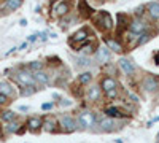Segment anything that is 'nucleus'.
<instances>
[{"label": "nucleus", "instance_id": "f257e3e1", "mask_svg": "<svg viewBox=\"0 0 159 143\" xmlns=\"http://www.w3.org/2000/svg\"><path fill=\"white\" fill-rule=\"evenodd\" d=\"M16 81L21 86H29V87H34L37 84L35 78H34V73L30 70H19L16 73Z\"/></svg>", "mask_w": 159, "mask_h": 143}, {"label": "nucleus", "instance_id": "f03ea898", "mask_svg": "<svg viewBox=\"0 0 159 143\" xmlns=\"http://www.w3.org/2000/svg\"><path fill=\"white\" fill-rule=\"evenodd\" d=\"M96 19V24L99 25L100 29L103 30H110L113 27V21H111V16L108 15V13H105V11H100L97 13V16L94 18Z\"/></svg>", "mask_w": 159, "mask_h": 143}, {"label": "nucleus", "instance_id": "7ed1b4c3", "mask_svg": "<svg viewBox=\"0 0 159 143\" xmlns=\"http://www.w3.org/2000/svg\"><path fill=\"white\" fill-rule=\"evenodd\" d=\"M94 123H96V116L89 110H84L81 114H80V118H78V124H80L81 129H91L92 126H94Z\"/></svg>", "mask_w": 159, "mask_h": 143}, {"label": "nucleus", "instance_id": "20e7f679", "mask_svg": "<svg viewBox=\"0 0 159 143\" xmlns=\"http://www.w3.org/2000/svg\"><path fill=\"white\" fill-rule=\"evenodd\" d=\"M61 126L64 127L65 132H75L78 129V123L75 121V118H72L70 114H64L61 118Z\"/></svg>", "mask_w": 159, "mask_h": 143}, {"label": "nucleus", "instance_id": "39448f33", "mask_svg": "<svg viewBox=\"0 0 159 143\" xmlns=\"http://www.w3.org/2000/svg\"><path fill=\"white\" fill-rule=\"evenodd\" d=\"M52 11H54V16H65L70 11V7L67 2H59L52 7Z\"/></svg>", "mask_w": 159, "mask_h": 143}, {"label": "nucleus", "instance_id": "423d86ee", "mask_svg": "<svg viewBox=\"0 0 159 143\" xmlns=\"http://www.w3.org/2000/svg\"><path fill=\"white\" fill-rule=\"evenodd\" d=\"M129 27H130V32H134V34H142L145 32V29H147V24H145L142 19H134L130 24H129Z\"/></svg>", "mask_w": 159, "mask_h": 143}, {"label": "nucleus", "instance_id": "0eeeda50", "mask_svg": "<svg viewBox=\"0 0 159 143\" xmlns=\"http://www.w3.org/2000/svg\"><path fill=\"white\" fill-rule=\"evenodd\" d=\"M119 67L126 75H134L135 73V67L129 59H119Z\"/></svg>", "mask_w": 159, "mask_h": 143}, {"label": "nucleus", "instance_id": "6e6552de", "mask_svg": "<svg viewBox=\"0 0 159 143\" xmlns=\"http://www.w3.org/2000/svg\"><path fill=\"white\" fill-rule=\"evenodd\" d=\"M97 60L100 64H107L110 60V49L107 46H100L97 49Z\"/></svg>", "mask_w": 159, "mask_h": 143}, {"label": "nucleus", "instance_id": "1a4fd4ad", "mask_svg": "<svg viewBox=\"0 0 159 143\" xmlns=\"http://www.w3.org/2000/svg\"><path fill=\"white\" fill-rule=\"evenodd\" d=\"M42 126H43V121H42V118H38V116H34V118H30L27 121V129L30 132H37Z\"/></svg>", "mask_w": 159, "mask_h": 143}, {"label": "nucleus", "instance_id": "9d476101", "mask_svg": "<svg viewBox=\"0 0 159 143\" xmlns=\"http://www.w3.org/2000/svg\"><path fill=\"white\" fill-rule=\"evenodd\" d=\"M115 126H116V121L113 118H105L102 119L100 123V129L103 132H110V131H115Z\"/></svg>", "mask_w": 159, "mask_h": 143}, {"label": "nucleus", "instance_id": "9b49d317", "mask_svg": "<svg viewBox=\"0 0 159 143\" xmlns=\"http://www.w3.org/2000/svg\"><path fill=\"white\" fill-rule=\"evenodd\" d=\"M143 86H145V89H147V91L153 92V91H156L159 87V81L156 80V78H153V76H148V78H145Z\"/></svg>", "mask_w": 159, "mask_h": 143}, {"label": "nucleus", "instance_id": "f8f14e48", "mask_svg": "<svg viewBox=\"0 0 159 143\" xmlns=\"http://www.w3.org/2000/svg\"><path fill=\"white\" fill-rule=\"evenodd\" d=\"M147 10L153 19H159V2H150L147 5Z\"/></svg>", "mask_w": 159, "mask_h": 143}, {"label": "nucleus", "instance_id": "ddd939ff", "mask_svg": "<svg viewBox=\"0 0 159 143\" xmlns=\"http://www.w3.org/2000/svg\"><path fill=\"white\" fill-rule=\"evenodd\" d=\"M56 126H57V121L54 118H46V121L43 123V129H45L46 132H51V134L57 131Z\"/></svg>", "mask_w": 159, "mask_h": 143}, {"label": "nucleus", "instance_id": "4468645a", "mask_svg": "<svg viewBox=\"0 0 159 143\" xmlns=\"http://www.w3.org/2000/svg\"><path fill=\"white\" fill-rule=\"evenodd\" d=\"M21 5H22V0H7L5 2V10L8 13H11V11H16Z\"/></svg>", "mask_w": 159, "mask_h": 143}, {"label": "nucleus", "instance_id": "2eb2a0df", "mask_svg": "<svg viewBox=\"0 0 159 143\" xmlns=\"http://www.w3.org/2000/svg\"><path fill=\"white\" fill-rule=\"evenodd\" d=\"M102 89L105 91V92L116 89V81L113 80V78H103V81H102Z\"/></svg>", "mask_w": 159, "mask_h": 143}, {"label": "nucleus", "instance_id": "dca6fc26", "mask_svg": "<svg viewBox=\"0 0 159 143\" xmlns=\"http://www.w3.org/2000/svg\"><path fill=\"white\" fill-rule=\"evenodd\" d=\"M86 38H88V30H86V29H80L78 32L73 34L72 42H73V43H76V42H86Z\"/></svg>", "mask_w": 159, "mask_h": 143}, {"label": "nucleus", "instance_id": "f3484780", "mask_svg": "<svg viewBox=\"0 0 159 143\" xmlns=\"http://www.w3.org/2000/svg\"><path fill=\"white\" fill-rule=\"evenodd\" d=\"M88 99H89L91 102H97V100L100 99V87H97V86H92V87H89Z\"/></svg>", "mask_w": 159, "mask_h": 143}, {"label": "nucleus", "instance_id": "a211bd4d", "mask_svg": "<svg viewBox=\"0 0 159 143\" xmlns=\"http://www.w3.org/2000/svg\"><path fill=\"white\" fill-rule=\"evenodd\" d=\"M105 43H107V48L111 49V51H115V53H121V51H123V46L119 45L116 40H110V38H107Z\"/></svg>", "mask_w": 159, "mask_h": 143}, {"label": "nucleus", "instance_id": "6ab92c4d", "mask_svg": "<svg viewBox=\"0 0 159 143\" xmlns=\"http://www.w3.org/2000/svg\"><path fill=\"white\" fill-rule=\"evenodd\" d=\"M34 78H35V81L40 83V84H48V75H46L43 70L35 72V73H34Z\"/></svg>", "mask_w": 159, "mask_h": 143}, {"label": "nucleus", "instance_id": "aec40b11", "mask_svg": "<svg viewBox=\"0 0 159 143\" xmlns=\"http://www.w3.org/2000/svg\"><path fill=\"white\" fill-rule=\"evenodd\" d=\"M0 94H5L7 97L11 96V94H13V87H11V84L7 83V81H0Z\"/></svg>", "mask_w": 159, "mask_h": 143}, {"label": "nucleus", "instance_id": "412c9836", "mask_svg": "<svg viewBox=\"0 0 159 143\" xmlns=\"http://www.w3.org/2000/svg\"><path fill=\"white\" fill-rule=\"evenodd\" d=\"M105 113H107V116L108 118H123V113L119 111L118 108H115V107H108L107 110H105Z\"/></svg>", "mask_w": 159, "mask_h": 143}, {"label": "nucleus", "instance_id": "4be33fe9", "mask_svg": "<svg viewBox=\"0 0 159 143\" xmlns=\"http://www.w3.org/2000/svg\"><path fill=\"white\" fill-rule=\"evenodd\" d=\"M91 80H92V73L91 72H83L81 75L78 76V81L81 83V84H88Z\"/></svg>", "mask_w": 159, "mask_h": 143}, {"label": "nucleus", "instance_id": "5701e85b", "mask_svg": "<svg viewBox=\"0 0 159 143\" xmlns=\"http://www.w3.org/2000/svg\"><path fill=\"white\" fill-rule=\"evenodd\" d=\"M0 118H3V121H7V123H11L13 119L16 118V113L11 111V110H7V111L2 113V116H0Z\"/></svg>", "mask_w": 159, "mask_h": 143}, {"label": "nucleus", "instance_id": "b1692460", "mask_svg": "<svg viewBox=\"0 0 159 143\" xmlns=\"http://www.w3.org/2000/svg\"><path fill=\"white\" fill-rule=\"evenodd\" d=\"M5 131H7V132H10V134H13V132H18V131H19V123H16V121H11V123H8V124L5 126Z\"/></svg>", "mask_w": 159, "mask_h": 143}, {"label": "nucleus", "instance_id": "393cba45", "mask_svg": "<svg viewBox=\"0 0 159 143\" xmlns=\"http://www.w3.org/2000/svg\"><path fill=\"white\" fill-rule=\"evenodd\" d=\"M42 69H43V64L38 62V60H34V62L29 64V70H32L34 73H35V72H40Z\"/></svg>", "mask_w": 159, "mask_h": 143}, {"label": "nucleus", "instance_id": "a878e982", "mask_svg": "<svg viewBox=\"0 0 159 143\" xmlns=\"http://www.w3.org/2000/svg\"><path fill=\"white\" fill-rule=\"evenodd\" d=\"M76 62H78L80 67H89V65H91V60H89L88 57H78Z\"/></svg>", "mask_w": 159, "mask_h": 143}, {"label": "nucleus", "instance_id": "bb28decb", "mask_svg": "<svg viewBox=\"0 0 159 143\" xmlns=\"http://www.w3.org/2000/svg\"><path fill=\"white\" fill-rule=\"evenodd\" d=\"M34 92H35L34 87H29V86L21 87V96H30V94H34Z\"/></svg>", "mask_w": 159, "mask_h": 143}, {"label": "nucleus", "instance_id": "cd10ccee", "mask_svg": "<svg viewBox=\"0 0 159 143\" xmlns=\"http://www.w3.org/2000/svg\"><path fill=\"white\" fill-rule=\"evenodd\" d=\"M81 51H83V54H91L92 51H94V45H92V43H88V45H84V46L81 48Z\"/></svg>", "mask_w": 159, "mask_h": 143}, {"label": "nucleus", "instance_id": "c85d7f7f", "mask_svg": "<svg viewBox=\"0 0 159 143\" xmlns=\"http://www.w3.org/2000/svg\"><path fill=\"white\" fill-rule=\"evenodd\" d=\"M148 40H150V35H148V34H143V35H142V38L137 42V45H143V43H147Z\"/></svg>", "mask_w": 159, "mask_h": 143}, {"label": "nucleus", "instance_id": "c756f323", "mask_svg": "<svg viewBox=\"0 0 159 143\" xmlns=\"http://www.w3.org/2000/svg\"><path fill=\"white\" fill-rule=\"evenodd\" d=\"M145 8H147L145 5H140V7H139V8L135 10V15H137V16H142V15H143V10H145Z\"/></svg>", "mask_w": 159, "mask_h": 143}, {"label": "nucleus", "instance_id": "7c9ffc66", "mask_svg": "<svg viewBox=\"0 0 159 143\" xmlns=\"http://www.w3.org/2000/svg\"><path fill=\"white\" fill-rule=\"evenodd\" d=\"M7 102H8V97L5 94H0V105H3V103H7Z\"/></svg>", "mask_w": 159, "mask_h": 143}, {"label": "nucleus", "instance_id": "2f4dec72", "mask_svg": "<svg viewBox=\"0 0 159 143\" xmlns=\"http://www.w3.org/2000/svg\"><path fill=\"white\" fill-rule=\"evenodd\" d=\"M61 105H62V107H69V105H72V100H67V99H64V100L61 102Z\"/></svg>", "mask_w": 159, "mask_h": 143}, {"label": "nucleus", "instance_id": "473e14b6", "mask_svg": "<svg viewBox=\"0 0 159 143\" xmlns=\"http://www.w3.org/2000/svg\"><path fill=\"white\" fill-rule=\"evenodd\" d=\"M52 108V103H43V105H42V110H51Z\"/></svg>", "mask_w": 159, "mask_h": 143}, {"label": "nucleus", "instance_id": "72a5a7b5", "mask_svg": "<svg viewBox=\"0 0 159 143\" xmlns=\"http://www.w3.org/2000/svg\"><path fill=\"white\" fill-rule=\"evenodd\" d=\"M37 38H38V34H32L29 35V42H37Z\"/></svg>", "mask_w": 159, "mask_h": 143}, {"label": "nucleus", "instance_id": "f704fd0d", "mask_svg": "<svg viewBox=\"0 0 159 143\" xmlns=\"http://www.w3.org/2000/svg\"><path fill=\"white\" fill-rule=\"evenodd\" d=\"M107 96H108V97H116V89H113V91H108V92H107Z\"/></svg>", "mask_w": 159, "mask_h": 143}, {"label": "nucleus", "instance_id": "c9c22d12", "mask_svg": "<svg viewBox=\"0 0 159 143\" xmlns=\"http://www.w3.org/2000/svg\"><path fill=\"white\" fill-rule=\"evenodd\" d=\"M19 24L22 25V27H25V25H27V21H25V19H21V21H19Z\"/></svg>", "mask_w": 159, "mask_h": 143}, {"label": "nucleus", "instance_id": "e433bc0d", "mask_svg": "<svg viewBox=\"0 0 159 143\" xmlns=\"http://www.w3.org/2000/svg\"><path fill=\"white\" fill-rule=\"evenodd\" d=\"M19 110H21V111H27V110H29V107H25V105H22V107H19Z\"/></svg>", "mask_w": 159, "mask_h": 143}, {"label": "nucleus", "instance_id": "4c0bfd02", "mask_svg": "<svg viewBox=\"0 0 159 143\" xmlns=\"http://www.w3.org/2000/svg\"><path fill=\"white\" fill-rule=\"evenodd\" d=\"M42 35V40H46V32H43V34H40Z\"/></svg>", "mask_w": 159, "mask_h": 143}, {"label": "nucleus", "instance_id": "58836bf2", "mask_svg": "<svg viewBox=\"0 0 159 143\" xmlns=\"http://www.w3.org/2000/svg\"><path fill=\"white\" fill-rule=\"evenodd\" d=\"M0 15H2V7H0Z\"/></svg>", "mask_w": 159, "mask_h": 143}, {"label": "nucleus", "instance_id": "ea45409f", "mask_svg": "<svg viewBox=\"0 0 159 143\" xmlns=\"http://www.w3.org/2000/svg\"><path fill=\"white\" fill-rule=\"evenodd\" d=\"M49 2H56V0H49Z\"/></svg>", "mask_w": 159, "mask_h": 143}, {"label": "nucleus", "instance_id": "a19ab883", "mask_svg": "<svg viewBox=\"0 0 159 143\" xmlns=\"http://www.w3.org/2000/svg\"><path fill=\"white\" fill-rule=\"evenodd\" d=\"M157 64H159V57H157Z\"/></svg>", "mask_w": 159, "mask_h": 143}, {"label": "nucleus", "instance_id": "79ce46f5", "mask_svg": "<svg viewBox=\"0 0 159 143\" xmlns=\"http://www.w3.org/2000/svg\"><path fill=\"white\" fill-rule=\"evenodd\" d=\"M157 138H159V134H157Z\"/></svg>", "mask_w": 159, "mask_h": 143}, {"label": "nucleus", "instance_id": "37998d69", "mask_svg": "<svg viewBox=\"0 0 159 143\" xmlns=\"http://www.w3.org/2000/svg\"><path fill=\"white\" fill-rule=\"evenodd\" d=\"M0 116H2V113H0Z\"/></svg>", "mask_w": 159, "mask_h": 143}]
</instances>
